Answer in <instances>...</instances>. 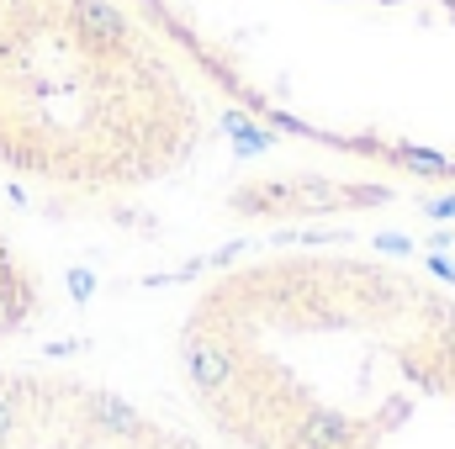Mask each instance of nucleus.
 <instances>
[{
  "mask_svg": "<svg viewBox=\"0 0 455 449\" xmlns=\"http://www.w3.org/2000/svg\"><path fill=\"white\" fill-rule=\"evenodd\" d=\"M164 365L212 449H455V286L376 248L286 243L196 275Z\"/></svg>",
  "mask_w": 455,
  "mask_h": 449,
  "instance_id": "nucleus-1",
  "label": "nucleus"
},
{
  "mask_svg": "<svg viewBox=\"0 0 455 449\" xmlns=\"http://www.w3.org/2000/svg\"><path fill=\"white\" fill-rule=\"evenodd\" d=\"M202 148V101L122 0H0V196L112 212Z\"/></svg>",
  "mask_w": 455,
  "mask_h": 449,
  "instance_id": "nucleus-2",
  "label": "nucleus"
},
{
  "mask_svg": "<svg viewBox=\"0 0 455 449\" xmlns=\"http://www.w3.org/2000/svg\"><path fill=\"white\" fill-rule=\"evenodd\" d=\"M0 449H212L175 407L53 349L0 354Z\"/></svg>",
  "mask_w": 455,
  "mask_h": 449,
  "instance_id": "nucleus-3",
  "label": "nucleus"
}]
</instances>
